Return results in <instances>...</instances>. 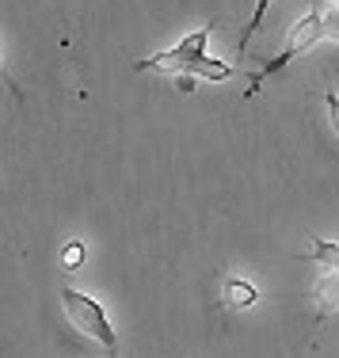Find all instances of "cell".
<instances>
[{
	"instance_id": "6da1fadb",
	"label": "cell",
	"mask_w": 339,
	"mask_h": 358,
	"mask_svg": "<svg viewBox=\"0 0 339 358\" xmlns=\"http://www.w3.org/2000/svg\"><path fill=\"white\" fill-rule=\"evenodd\" d=\"M214 27H217V20H210L206 27L191 31V35L180 38L175 46L134 62V69L138 73H168V76H199V80H214V84L229 80L233 69H229L225 62H217V57L206 54V42H210V31Z\"/></svg>"
},
{
	"instance_id": "7a4b0ae2",
	"label": "cell",
	"mask_w": 339,
	"mask_h": 358,
	"mask_svg": "<svg viewBox=\"0 0 339 358\" xmlns=\"http://www.w3.org/2000/svg\"><path fill=\"white\" fill-rule=\"evenodd\" d=\"M324 31H332V23H328V8H324V4H317V8H312V12H305L301 20H298V23H294V27H290V35H286V46L278 50V54L271 57V62H267V65H264V69H259V73H252V84H248V99H252V96H256V92H259V84H264L267 76L282 73L286 65H290L294 57H298V54H305V50H309V46H317V42L324 38Z\"/></svg>"
},
{
	"instance_id": "3957f363",
	"label": "cell",
	"mask_w": 339,
	"mask_h": 358,
	"mask_svg": "<svg viewBox=\"0 0 339 358\" xmlns=\"http://www.w3.org/2000/svg\"><path fill=\"white\" fill-rule=\"evenodd\" d=\"M62 309H65V320L73 324V331H80L88 343H99L103 355H118V336L111 328V317H107V309L96 301V297L65 286L62 289Z\"/></svg>"
},
{
	"instance_id": "277c9868",
	"label": "cell",
	"mask_w": 339,
	"mask_h": 358,
	"mask_svg": "<svg viewBox=\"0 0 339 358\" xmlns=\"http://www.w3.org/2000/svg\"><path fill=\"white\" fill-rule=\"evenodd\" d=\"M309 259L320 263V278H317V286H312V297H317V313L328 317L332 309H339V244L317 236Z\"/></svg>"
},
{
	"instance_id": "5b68a950",
	"label": "cell",
	"mask_w": 339,
	"mask_h": 358,
	"mask_svg": "<svg viewBox=\"0 0 339 358\" xmlns=\"http://www.w3.org/2000/svg\"><path fill=\"white\" fill-rule=\"evenodd\" d=\"M256 286L248 278H229L225 282V305L229 309H240V305H256Z\"/></svg>"
},
{
	"instance_id": "8992f818",
	"label": "cell",
	"mask_w": 339,
	"mask_h": 358,
	"mask_svg": "<svg viewBox=\"0 0 339 358\" xmlns=\"http://www.w3.org/2000/svg\"><path fill=\"white\" fill-rule=\"evenodd\" d=\"M62 263H65V267H80V263H84V244L80 241H69V244H65V252H62Z\"/></svg>"
},
{
	"instance_id": "52a82bcc",
	"label": "cell",
	"mask_w": 339,
	"mask_h": 358,
	"mask_svg": "<svg viewBox=\"0 0 339 358\" xmlns=\"http://www.w3.org/2000/svg\"><path fill=\"white\" fill-rule=\"evenodd\" d=\"M324 107H328V118H332V130L339 134V96H336L332 88L324 92Z\"/></svg>"
},
{
	"instance_id": "ba28073f",
	"label": "cell",
	"mask_w": 339,
	"mask_h": 358,
	"mask_svg": "<svg viewBox=\"0 0 339 358\" xmlns=\"http://www.w3.org/2000/svg\"><path fill=\"white\" fill-rule=\"evenodd\" d=\"M0 76H4V80H8V88H12V96H15V99H23V92H20V84H15V80H12V76H8V73H4V57H0Z\"/></svg>"
},
{
	"instance_id": "9c48e42d",
	"label": "cell",
	"mask_w": 339,
	"mask_h": 358,
	"mask_svg": "<svg viewBox=\"0 0 339 358\" xmlns=\"http://www.w3.org/2000/svg\"><path fill=\"white\" fill-rule=\"evenodd\" d=\"M332 15H339V12H332Z\"/></svg>"
}]
</instances>
